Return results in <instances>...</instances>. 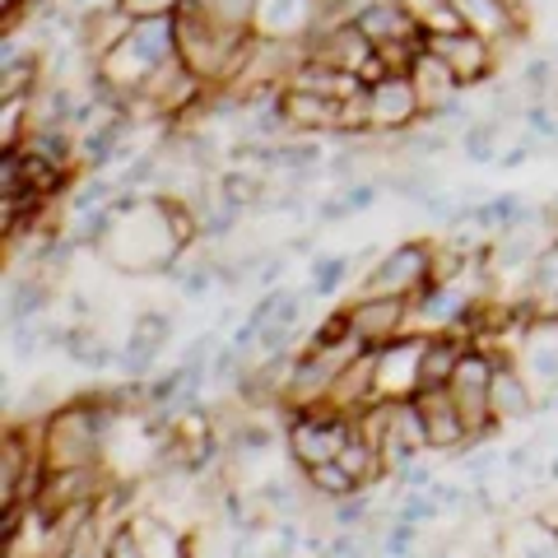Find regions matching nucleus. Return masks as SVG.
I'll return each instance as SVG.
<instances>
[{"instance_id":"nucleus-1","label":"nucleus","mask_w":558,"mask_h":558,"mask_svg":"<svg viewBox=\"0 0 558 558\" xmlns=\"http://www.w3.org/2000/svg\"><path fill=\"white\" fill-rule=\"evenodd\" d=\"M433 256H438V242L433 238H400L381 252L368 270L359 275V284L349 299H414L433 284Z\"/></svg>"},{"instance_id":"nucleus-2","label":"nucleus","mask_w":558,"mask_h":558,"mask_svg":"<svg viewBox=\"0 0 558 558\" xmlns=\"http://www.w3.org/2000/svg\"><path fill=\"white\" fill-rule=\"evenodd\" d=\"M354 433H359V418L336 405L284 410V451L293 470H317L340 461V451L354 442Z\"/></svg>"},{"instance_id":"nucleus-3","label":"nucleus","mask_w":558,"mask_h":558,"mask_svg":"<svg viewBox=\"0 0 558 558\" xmlns=\"http://www.w3.org/2000/svg\"><path fill=\"white\" fill-rule=\"evenodd\" d=\"M424 344L428 336L405 330L391 344L373 349V377H377V400H414L418 396V373H424Z\"/></svg>"},{"instance_id":"nucleus-4","label":"nucleus","mask_w":558,"mask_h":558,"mask_svg":"<svg viewBox=\"0 0 558 558\" xmlns=\"http://www.w3.org/2000/svg\"><path fill=\"white\" fill-rule=\"evenodd\" d=\"M424 47L457 75L461 89H480V84H494V75H498L494 43L480 38V33H470V28L447 33V38H424Z\"/></svg>"},{"instance_id":"nucleus-5","label":"nucleus","mask_w":558,"mask_h":558,"mask_svg":"<svg viewBox=\"0 0 558 558\" xmlns=\"http://www.w3.org/2000/svg\"><path fill=\"white\" fill-rule=\"evenodd\" d=\"M363 89H368L373 135H400V131H410L428 117L424 98H418L410 75H381L377 84H363Z\"/></svg>"},{"instance_id":"nucleus-6","label":"nucleus","mask_w":558,"mask_h":558,"mask_svg":"<svg viewBox=\"0 0 558 558\" xmlns=\"http://www.w3.org/2000/svg\"><path fill=\"white\" fill-rule=\"evenodd\" d=\"M512 363L535 387V396L549 400L558 391V317H531V326L521 330Z\"/></svg>"},{"instance_id":"nucleus-7","label":"nucleus","mask_w":558,"mask_h":558,"mask_svg":"<svg viewBox=\"0 0 558 558\" xmlns=\"http://www.w3.org/2000/svg\"><path fill=\"white\" fill-rule=\"evenodd\" d=\"M418 410H424V438L433 457H461V451L475 442V428L465 424V414L457 410L451 391H424L414 396Z\"/></svg>"},{"instance_id":"nucleus-8","label":"nucleus","mask_w":558,"mask_h":558,"mask_svg":"<svg viewBox=\"0 0 558 558\" xmlns=\"http://www.w3.org/2000/svg\"><path fill=\"white\" fill-rule=\"evenodd\" d=\"M539 414V396L512 359L498 354V368H494V387H488V418L498 428H512V424H531Z\"/></svg>"},{"instance_id":"nucleus-9","label":"nucleus","mask_w":558,"mask_h":558,"mask_svg":"<svg viewBox=\"0 0 558 558\" xmlns=\"http://www.w3.org/2000/svg\"><path fill=\"white\" fill-rule=\"evenodd\" d=\"M344 312H349L354 336L368 349L391 344L396 336H405L410 330V303L405 299H349Z\"/></svg>"},{"instance_id":"nucleus-10","label":"nucleus","mask_w":558,"mask_h":558,"mask_svg":"<svg viewBox=\"0 0 558 558\" xmlns=\"http://www.w3.org/2000/svg\"><path fill=\"white\" fill-rule=\"evenodd\" d=\"M322 0H256V38H279V43H303L312 24H317Z\"/></svg>"},{"instance_id":"nucleus-11","label":"nucleus","mask_w":558,"mask_h":558,"mask_svg":"<svg viewBox=\"0 0 558 558\" xmlns=\"http://www.w3.org/2000/svg\"><path fill=\"white\" fill-rule=\"evenodd\" d=\"M461 14V24L470 33H480V38H488L494 47L512 43V38H526V20L517 14L512 0H451Z\"/></svg>"},{"instance_id":"nucleus-12","label":"nucleus","mask_w":558,"mask_h":558,"mask_svg":"<svg viewBox=\"0 0 558 558\" xmlns=\"http://www.w3.org/2000/svg\"><path fill=\"white\" fill-rule=\"evenodd\" d=\"M494 558H558V526H549L539 512L508 521V526L498 531Z\"/></svg>"},{"instance_id":"nucleus-13","label":"nucleus","mask_w":558,"mask_h":558,"mask_svg":"<svg viewBox=\"0 0 558 558\" xmlns=\"http://www.w3.org/2000/svg\"><path fill=\"white\" fill-rule=\"evenodd\" d=\"M359 33L368 38L373 47H387V43H414V38H424L418 33V24L410 20V10L400 5V0H373L368 10L359 14Z\"/></svg>"},{"instance_id":"nucleus-14","label":"nucleus","mask_w":558,"mask_h":558,"mask_svg":"<svg viewBox=\"0 0 558 558\" xmlns=\"http://www.w3.org/2000/svg\"><path fill=\"white\" fill-rule=\"evenodd\" d=\"M387 196V186H381V178H363L354 186H336L326 201H317V223H344V219H359V215H368V209Z\"/></svg>"},{"instance_id":"nucleus-15","label":"nucleus","mask_w":558,"mask_h":558,"mask_svg":"<svg viewBox=\"0 0 558 558\" xmlns=\"http://www.w3.org/2000/svg\"><path fill=\"white\" fill-rule=\"evenodd\" d=\"M508 121L502 117H475L470 126L457 135V145H461V154L475 168H498V159H502V149H508Z\"/></svg>"},{"instance_id":"nucleus-16","label":"nucleus","mask_w":558,"mask_h":558,"mask_svg":"<svg viewBox=\"0 0 558 558\" xmlns=\"http://www.w3.org/2000/svg\"><path fill=\"white\" fill-rule=\"evenodd\" d=\"M359 284V266H354V252H322V256H312V270H307V289H312V299L326 303V299H336V293L344 289H354Z\"/></svg>"},{"instance_id":"nucleus-17","label":"nucleus","mask_w":558,"mask_h":558,"mask_svg":"<svg viewBox=\"0 0 558 558\" xmlns=\"http://www.w3.org/2000/svg\"><path fill=\"white\" fill-rule=\"evenodd\" d=\"M410 80H414V89H418V98H424V108H428V112H438L451 94H461L457 75H451V70H447L438 57H433L428 47L414 57V65H410ZM465 94H470V89H465Z\"/></svg>"},{"instance_id":"nucleus-18","label":"nucleus","mask_w":558,"mask_h":558,"mask_svg":"<svg viewBox=\"0 0 558 558\" xmlns=\"http://www.w3.org/2000/svg\"><path fill=\"white\" fill-rule=\"evenodd\" d=\"M299 475L307 480V494H312V498H322V502H340V498H354V494H363L359 480L349 475V470H344L340 461L317 465V470H299Z\"/></svg>"},{"instance_id":"nucleus-19","label":"nucleus","mask_w":558,"mask_h":558,"mask_svg":"<svg viewBox=\"0 0 558 558\" xmlns=\"http://www.w3.org/2000/svg\"><path fill=\"white\" fill-rule=\"evenodd\" d=\"M172 312H163V307H145V312H135L131 317V330H126V340L131 344H145V349H168V340H172Z\"/></svg>"},{"instance_id":"nucleus-20","label":"nucleus","mask_w":558,"mask_h":558,"mask_svg":"<svg viewBox=\"0 0 558 558\" xmlns=\"http://www.w3.org/2000/svg\"><path fill=\"white\" fill-rule=\"evenodd\" d=\"M209 24L219 28H233V33H252V20H256V0H191Z\"/></svg>"},{"instance_id":"nucleus-21","label":"nucleus","mask_w":558,"mask_h":558,"mask_svg":"<svg viewBox=\"0 0 558 558\" xmlns=\"http://www.w3.org/2000/svg\"><path fill=\"white\" fill-rule=\"evenodd\" d=\"M391 517L396 521H410V526L424 531V526H433V521L442 517V508H438V498H433V488H428V494H400Z\"/></svg>"},{"instance_id":"nucleus-22","label":"nucleus","mask_w":558,"mask_h":558,"mask_svg":"<svg viewBox=\"0 0 558 558\" xmlns=\"http://www.w3.org/2000/svg\"><path fill=\"white\" fill-rule=\"evenodd\" d=\"M414 549H418V526L391 517L387 531H381V539H377V554L381 558H414Z\"/></svg>"},{"instance_id":"nucleus-23","label":"nucleus","mask_w":558,"mask_h":558,"mask_svg":"<svg viewBox=\"0 0 558 558\" xmlns=\"http://www.w3.org/2000/svg\"><path fill=\"white\" fill-rule=\"evenodd\" d=\"M98 558H145V545H140V535H135V526H131V517L121 521V526L102 531V539H98Z\"/></svg>"},{"instance_id":"nucleus-24","label":"nucleus","mask_w":558,"mask_h":558,"mask_svg":"<svg viewBox=\"0 0 558 558\" xmlns=\"http://www.w3.org/2000/svg\"><path fill=\"white\" fill-rule=\"evenodd\" d=\"M117 10H126L131 20H172L186 0H112Z\"/></svg>"},{"instance_id":"nucleus-25","label":"nucleus","mask_w":558,"mask_h":558,"mask_svg":"<svg viewBox=\"0 0 558 558\" xmlns=\"http://www.w3.org/2000/svg\"><path fill=\"white\" fill-rule=\"evenodd\" d=\"M554 61H558V43H554Z\"/></svg>"}]
</instances>
